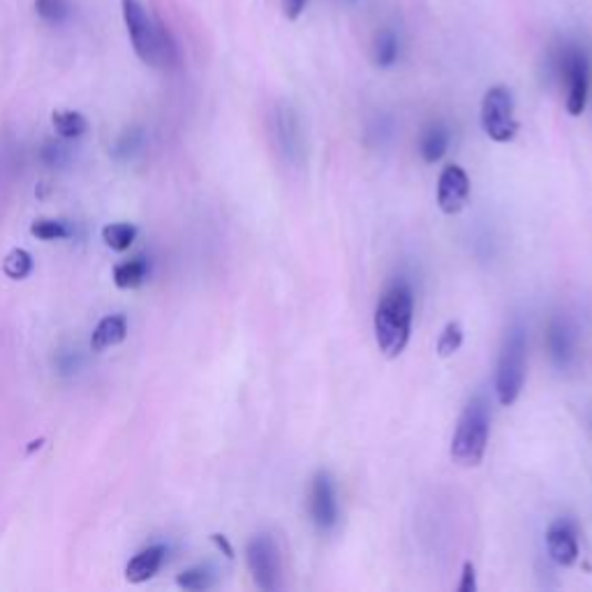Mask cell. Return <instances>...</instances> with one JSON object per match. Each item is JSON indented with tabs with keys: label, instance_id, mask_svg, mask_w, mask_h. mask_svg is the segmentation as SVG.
I'll use <instances>...</instances> for the list:
<instances>
[{
	"label": "cell",
	"instance_id": "6da1fadb",
	"mask_svg": "<svg viewBox=\"0 0 592 592\" xmlns=\"http://www.w3.org/2000/svg\"><path fill=\"white\" fill-rule=\"evenodd\" d=\"M414 296L405 283H396L384 292L375 308L373 328L378 348L384 357L396 358L405 352L412 334Z\"/></svg>",
	"mask_w": 592,
	"mask_h": 592
},
{
	"label": "cell",
	"instance_id": "7a4b0ae2",
	"mask_svg": "<svg viewBox=\"0 0 592 592\" xmlns=\"http://www.w3.org/2000/svg\"><path fill=\"white\" fill-rule=\"evenodd\" d=\"M125 28L132 49L141 63L151 68H171L176 63V45L162 24L151 19L141 0H120Z\"/></svg>",
	"mask_w": 592,
	"mask_h": 592
},
{
	"label": "cell",
	"instance_id": "3957f363",
	"mask_svg": "<svg viewBox=\"0 0 592 592\" xmlns=\"http://www.w3.org/2000/svg\"><path fill=\"white\" fill-rule=\"evenodd\" d=\"M491 435V408L479 396L465 405L452 438V458L463 468H477L483 461Z\"/></svg>",
	"mask_w": 592,
	"mask_h": 592
},
{
	"label": "cell",
	"instance_id": "277c9868",
	"mask_svg": "<svg viewBox=\"0 0 592 592\" xmlns=\"http://www.w3.org/2000/svg\"><path fill=\"white\" fill-rule=\"evenodd\" d=\"M525 370H528V334L521 322H514L504 336L498 373H495V393L503 408H512L518 400L525 384Z\"/></svg>",
	"mask_w": 592,
	"mask_h": 592
},
{
	"label": "cell",
	"instance_id": "5b68a950",
	"mask_svg": "<svg viewBox=\"0 0 592 592\" xmlns=\"http://www.w3.org/2000/svg\"><path fill=\"white\" fill-rule=\"evenodd\" d=\"M482 128L488 140L509 144L518 132V120L514 116V95L507 86H493L482 100Z\"/></svg>",
	"mask_w": 592,
	"mask_h": 592
},
{
	"label": "cell",
	"instance_id": "8992f818",
	"mask_svg": "<svg viewBox=\"0 0 592 592\" xmlns=\"http://www.w3.org/2000/svg\"><path fill=\"white\" fill-rule=\"evenodd\" d=\"M248 567L259 590L278 592L283 587V557L271 535H257L245 548Z\"/></svg>",
	"mask_w": 592,
	"mask_h": 592
},
{
	"label": "cell",
	"instance_id": "52a82bcc",
	"mask_svg": "<svg viewBox=\"0 0 592 592\" xmlns=\"http://www.w3.org/2000/svg\"><path fill=\"white\" fill-rule=\"evenodd\" d=\"M557 72L560 79L567 86V95H565V107H567L569 116H581L587 105V88H590V63L587 56L576 47H569L563 51L560 60H557Z\"/></svg>",
	"mask_w": 592,
	"mask_h": 592
},
{
	"label": "cell",
	"instance_id": "ba28073f",
	"mask_svg": "<svg viewBox=\"0 0 592 592\" xmlns=\"http://www.w3.org/2000/svg\"><path fill=\"white\" fill-rule=\"evenodd\" d=\"M310 516L322 533L336 528L338 523V498H336L334 479L328 473H317L310 483Z\"/></svg>",
	"mask_w": 592,
	"mask_h": 592
},
{
	"label": "cell",
	"instance_id": "9c48e42d",
	"mask_svg": "<svg viewBox=\"0 0 592 592\" xmlns=\"http://www.w3.org/2000/svg\"><path fill=\"white\" fill-rule=\"evenodd\" d=\"M546 348L548 357H551V361L557 369H569V366L574 364L578 349L576 327H574L567 317H563V315H556V317L548 322Z\"/></svg>",
	"mask_w": 592,
	"mask_h": 592
},
{
	"label": "cell",
	"instance_id": "30bf717a",
	"mask_svg": "<svg viewBox=\"0 0 592 592\" xmlns=\"http://www.w3.org/2000/svg\"><path fill=\"white\" fill-rule=\"evenodd\" d=\"M470 200V179L463 167L447 164L438 181V204L442 213L456 215Z\"/></svg>",
	"mask_w": 592,
	"mask_h": 592
},
{
	"label": "cell",
	"instance_id": "8fae6325",
	"mask_svg": "<svg viewBox=\"0 0 592 592\" xmlns=\"http://www.w3.org/2000/svg\"><path fill=\"white\" fill-rule=\"evenodd\" d=\"M275 141H278L280 153L285 155L289 164H301L306 162V140L304 130H301L299 119L292 114L289 109H280L275 116Z\"/></svg>",
	"mask_w": 592,
	"mask_h": 592
},
{
	"label": "cell",
	"instance_id": "7c38bea8",
	"mask_svg": "<svg viewBox=\"0 0 592 592\" xmlns=\"http://www.w3.org/2000/svg\"><path fill=\"white\" fill-rule=\"evenodd\" d=\"M546 548L548 556L560 567H572L578 560V539L576 528L567 518H557L546 530Z\"/></svg>",
	"mask_w": 592,
	"mask_h": 592
},
{
	"label": "cell",
	"instance_id": "4fadbf2b",
	"mask_svg": "<svg viewBox=\"0 0 592 592\" xmlns=\"http://www.w3.org/2000/svg\"><path fill=\"white\" fill-rule=\"evenodd\" d=\"M164 557H167V546L164 544H153V546L144 548L137 553L125 567V578L130 583H144L149 578H153L158 574V569L162 567Z\"/></svg>",
	"mask_w": 592,
	"mask_h": 592
},
{
	"label": "cell",
	"instance_id": "5bb4252c",
	"mask_svg": "<svg viewBox=\"0 0 592 592\" xmlns=\"http://www.w3.org/2000/svg\"><path fill=\"white\" fill-rule=\"evenodd\" d=\"M128 336V319L123 315H107L105 319H100V324L95 327L93 338H90V348L95 352H105V349L116 348L119 343H123Z\"/></svg>",
	"mask_w": 592,
	"mask_h": 592
},
{
	"label": "cell",
	"instance_id": "9a60e30c",
	"mask_svg": "<svg viewBox=\"0 0 592 592\" xmlns=\"http://www.w3.org/2000/svg\"><path fill=\"white\" fill-rule=\"evenodd\" d=\"M449 149V130L444 125L435 123L431 125L421 137V144H419V151H421L423 162L435 164Z\"/></svg>",
	"mask_w": 592,
	"mask_h": 592
},
{
	"label": "cell",
	"instance_id": "2e32d148",
	"mask_svg": "<svg viewBox=\"0 0 592 592\" xmlns=\"http://www.w3.org/2000/svg\"><path fill=\"white\" fill-rule=\"evenodd\" d=\"M149 278V262L144 257L128 259L114 269V283L120 289H135Z\"/></svg>",
	"mask_w": 592,
	"mask_h": 592
},
{
	"label": "cell",
	"instance_id": "e0dca14e",
	"mask_svg": "<svg viewBox=\"0 0 592 592\" xmlns=\"http://www.w3.org/2000/svg\"><path fill=\"white\" fill-rule=\"evenodd\" d=\"M51 123H54L56 135L63 137V140H77L88 130V120H86L84 114L70 109H60L54 111L51 116Z\"/></svg>",
	"mask_w": 592,
	"mask_h": 592
},
{
	"label": "cell",
	"instance_id": "ac0fdd59",
	"mask_svg": "<svg viewBox=\"0 0 592 592\" xmlns=\"http://www.w3.org/2000/svg\"><path fill=\"white\" fill-rule=\"evenodd\" d=\"M102 239H105V244L109 245L111 250H116V253H123V250H128L130 245L135 244L137 227L130 223L107 224V227L102 229Z\"/></svg>",
	"mask_w": 592,
	"mask_h": 592
},
{
	"label": "cell",
	"instance_id": "d6986e66",
	"mask_svg": "<svg viewBox=\"0 0 592 592\" xmlns=\"http://www.w3.org/2000/svg\"><path fill=\"white\" fill-rule=\"evenodd\" d=\"M213 572H211V567H204V565H200V567H192V569H185V572H181L179 576H176V586L183 587V590H190V592H202V590H209L211 586H213Z\"/></svg>",
	"mask_w": 592,
	"mask_h": 592
},
{
	"label": "cell",
	"instance_id": "ffe728a7",
	"mask_svg": "<svg viewBox=\"0 0 592 592\" xmlns=\"http://www.w3.org/2000/svg\"><path fill=\"white\" fill-rule=\"evenodd\" d=\"M3 271L12 280L28 278L30 271H33V257H30L28 250L15 248L12 253H7L5 262H3Z\"/></svg>",
	"mask_w": 592,
	"mask_h": 592
},
{
	"label": "cell",
	"instance_id": "44dd1931",
	"mask_svg": "<svg viewBox=\"0 0 592 592\" xmlns=\"http://www.w3.org/2000/svg\"><path fill=\"white\" fill-rule=\"evenodd\" d=\"M399 60V37L391 30H382L375 40V63L378 68H391Z\"/></svg>",
	"mask_w": 592,
	"mask_h": 592
},
{
	"label": "cell",
	"instance_id": "7402d4cb",
	"mask_svg": "<svg viewBox=\"0 0 592 592\" xmlns=\"http://www.w3.org/2000/svg\"><path fill=\"white\" fill-rule=\"evenodd\" d=\"M30 234L40 241H60L70 236V229H68V224L65 223H60V220L40 218L30 224Z\"/></svg>",
	"mask_w": 592,
	"mask_h": 592
},
{
	"label": "cell",
	"instance_id": "603a6c76",
	"mask_svg": "<svg viewBox=\"0 0 592 592\" xmlns=\"http://www.w3.org/2000/svg\"><path fill=\"white\" fill-rule=\"evenodd\" d=\"M461 348H463V328H461L458 322H449L438 338V354L442 358H447L452 354H456Z\"/></svg>",
	"mask_w": 592,
	"mask_h": 592
},
{
	"label": "cell",
	"instance_id": "cb8c5ba5",
	"mask_svg": "<svg viewBox=\"0 0 592 592\" xmlns=\"http://www.w3.org/2000/svg\"><path fill=\"white\" fill-rule=\"evenodd\" d=\"M36 12L47 24H63L70 16L72 7L68 0H36Z\"/></svg>",
	"mask_w": 592,
	"mask_h": 592
},
{
	"label": "cell",
	"instance_id": "d4e9b609",
	"mask_svg": "<svg viewBox=\"0 0 592 592\" xmlns=\"http://www.w3.org/2000/svg\"><path fill=\"white\" fill-rule=\"evenodd\" d=\"M141 144V132L140 130H128L123 137H120L119 141H116L114 146V155L119 160H128L130 155L135 153L137 149H140Z\"/></svg>",
	"mask_w": 592,
	"mask_h": 592
},
{
	"label": "cell",
	"instance_id": "484cf974",
	"mask_svg": "<svg viewBox=\"0 0 592 592\" xmlns=\"http://www.w3.org/2000/svg\"><path fill=\"white\" fill-rule=\"evenodd\" d=\"M477 590V569L474 565L465 563L463 565V576H461V583H458V592H474Z\"/></svg>",
	"mask_w": 592,
	"mask_h": 592
},
{
	"label": "cell",
	"instance_id": "4316f807",
	"mask_svg": "<svg viewBox=\"0 0 592 592\" xmlns=\"http://www.w3.org/2000/svg\"><path fill=\"white\" fill-rule=\"evenodd\" d=\"M306 5H308V0H283V12L285 16H287V21L301 19V15L306 12Z\"/></svg>",
	"mask_w": 592,
	"mask_h": 592
},
{
	"label": "cell",
	"instance_id": "83f0119b",
	"mask_svg": "<svg viewBox=\"0 0 592 592\" xmlns=\"http://www.w3.org/2000/svg\"><path fill=\"white\" fill-rule=\"evenodd\" d=\"M211 542H213L215 546L223 551L224 557H229V560L234 557V548H232V544L227 542V537H224V535H211Z\"/></svg>",
	"mask_w": 592,
	"mask_h": 592
},
{
	"label": "cell",
	"instance_id": "f1b7e54d",
	"mask_svg": "<svg viewBox=\"0 0 592 592\" xmlns=\"http://www.w3.org/2000/svg\"><path fill=\"white\" fill-rule=\"evenodd\" d=\"M63 155H65V149L60 144H49L45 149V158L49 164H56L60 158H63Z\"/></svg>",
	"mask_w": 592,
	"mask_h": 592
}]
</instances>
